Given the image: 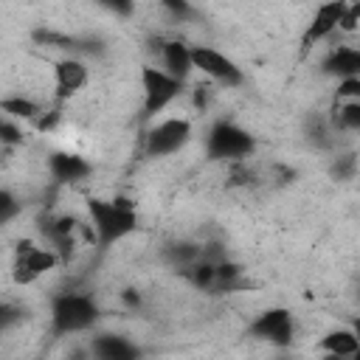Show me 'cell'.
Wrapping results in <instances>:
<instances>
[{"label": "cell", "mask_w": 360, "mask_h": 360, "mask_svg": "<svg viewBox=\"0 0 360 360\" xmlns=\"http://www.w3.org/2000/svg\"><path fill=\"white\" fill-rule=\"evenodd\" d=\"M84 214H87V225L93 231V239L101 250L124 242L141 225L138 205L127 194H112V197L90 194V197H84Z\"/></svg>", "instance_id": "obj_1"}, {"label": "cell", "mask_w": 360, "mask_h": 360, "mask_svg": "<svg viewBox=\"0 0 360 360\" xmlns=\"http://www.w3.org/2000/svg\"><path fill=\"white\" fill-rule=\"evenodd\" d=\"M101 321V307L90 292L82 290H68L51 298L48 309V329L53 338H70L96 329Z\"/></svg>", "instance_id": "obj_2"}, {"label": "cell", "mask_w": 360, "mask_h": 360, "mask_svg": "<svg viewBox=\"0 0 360 360\" xmlns=\"http://www.w3.org/2000/svg\"><path fill=\"white\" fill-rule=\"evenodd\" d=\"M256 152V138L231 118H217L205 132V158L214 163H239Z\"/></svg>", "instance_id": "obj_3"}, {"label": "cell", "mask_w": 360, "mask_h": 360, "mask_svg": "<svg viewBox=\"0 0 360 360\" xmlns=\"http://www.w3.org/2000/svg\"><path fill=\"white\" fill-rule=\"evenodd\" d=\"M59 262H62L59 253L53 248H48L45 242L20 239L11 253V278L20 287H31L39 278H45L51 270H56Z\"/></svg>", "instance_id": "obj_4"}, {"label": "cell", "mask_w": 360, "mask_h": 360, "mask_svg": "<svg viewBox=\"0 0 360 360\" xmlns=\"http://www.w3.org/2000/svg\"><path fill=\"white\" fill-rule=\"evenodd\" d=\"M186 90V82L169 76L158 65H141V93H143V118H155L169 110Z\"/></svg>", "instance_id": "obj_5"}, {"label": "cell", "mask_w": 360, "mask_h": 360, "mask_svg": "<svg viewBox=\"0 0 360 360\" xmlns=\"http://www.w3.org/2000/svg\"><path fill=\"white\" fill-rule=\"evenodd\" d=\"M194 135V127L186 115H169L160 118L158 124H152L143 135V158L149 160H160L169 155H177Z\"/></svg>", "instance_id": "obj_6"}, {"label": "cell", "mask_w": 360, "mask_h": 360, "mask_svg": "<svg viewBox=\"0 0 360 360\" xmlns=\"http://www.w3.org/2000/svg\"><path fill=\"white\" fill-rule=\"evenodd\" d=\"M248 338L270 343L273 349H290L295 343V318L287 307H264L256 312L245 329Z\"/></svg>", "instance_id": "obj_7"}, {"label": "cell", "mask_w": 360, "mask_h": 360, "mask_svg": "<svg viewBox=\"0 0 360 360\" xmlns=\"http://www.w3.org/2000/svg\"><path fill=\"white\" fill-rule=\"evenodd\" d=\"M191 62H194V70L202 73L211 84L217 87H225V90H233V87H242L245 84V70L219 48L214 45H191Z\"/></svg>", "instance_id": "obj_8"}, {"label": "cell", "mask_w": 360, "mask_h": 360, "mask_svg": "<svg viewBox=\"0 0 360 360\" xmlns=\"http://www.w3.org/2000/svg\"><path fill=\"white\" fill-rule=\"evenodd\" d=\"M158 56V68H163L169 76L188 82V76L194 73V62H191V45L180 37H158L152 39L149 48Z\"/></svg>", "instance_id": "obj_9"}, {"label": "cell", "mask_w": 360, "mask_h": 360, "mask_svg": "<svg viewBox=\"0 0 360 360\" xmlns=\"http://www.w3.org/2000/svg\"><path fill=\"white\" fill-rule=\"evenodd\" d=\"M90 82V68L82 56L76 53H65L53 62V96L56 101H68L73 96H79Z\"/></svg>", "instance_id": "obj_10"}, {"label": "cell", "mask_w": 360, "mask_h": 360, "mask_svg": "<svg viewBox=\"0 0 360 360\" xmlns=\"http://www.w3.org/2000/svg\"><path fill=\"white\" fill-rule=\"evenodd\" d=\"M45 166H48L51 180L59 186H79L93 174L90 160L79 152H70V149H53L45 158Z\"/></svg>", "instance_id": "obj_11"}, {"label": "cell", "mask_w": 360, "mask_h": 360, "mask_svg": "<svg viewBox=\"0 0 360 360\" xmlns=\"http://www.w3.org/2000/svg\"><path fill=\"white\" fill-rule=\"evenodd\" d=\"M343 6H346L343 0H332V3H321V6L312 11V17H309V22H307V28H304V34H301V51H304V53L312 51L315 45L326 42V39L338 31Z\"/></svg>", "instance_id": "obj_12"}, {"label": "cell", "mask_w": 360, "mask_h": 360, "mask_svg": "<svg viewBox=\"0 0 360 360\" xmlns=\"http://www.w3.org/2000/svg\"><path fill=\"white\" fill-rule=\"evenodd\" d=\"M87 360H143V352L118 332H96L87 343Z\"/></svg>", "instance_id": "obj_13"}, {"label": "cell", "mask_w": 360, "mask_h": 360, "mask_svg": "<svg viewBox=\"0 0 360 360\" xmlns=\"http://www.w3.org/2000/svg\"><path fill=\"white\" fill-rule=\"evenodd\" d=\"M321 73L329 76V79H335V82L360 76V48L357 45H349V42L329 45L326 53L321 56Z\"/></svg>", "instance_id": "obj_14"}, {"label": "cell", "mask_w": 360, "mask_h": 360, "mask_svg": "<svg viewBox=\"0 0 360 360\" xmlns=\"http://www.w3.org/2000/svg\"><path fill=\"white\" fill-rule=\"evenodd\" d=\"M318 352L321 354H338V357L354 360L360 354V340H357V335H354L352 326H338V329H329V332L321 335Z\"/></svg>", "instance_id": "obj_15"}, {"label": "cell", "mask_w": 360, "mask_h": 360, "mask_svg": "<svg viewBox=\"0 0 360 360\" xmlns=\"http://www.w3.org/2000/svg\"><path fill=\"white\" fill-rule=\"evenodd\" d=\"M0 110H3L6 118H14L20 124L22 121H34L37 124L42 118V112H45V104L31 98V96H25V93H11V96L0 98Z\"/></svg>", "instance_id": "obj_16"}, {"label": "cell", "mask_w": 360, "mask_h": 360, "mask_svg": "<svg viewBox=\"0 0 360 360\" xmlns=\"http://www.w3.org/2000/svg\"><path fill=\"white\" fill-rule=\"evenodd\" d=\"M329 124L335 132H360V101H335Z\"/></svg>", "instance_id": "obj_17"}, {"label": "cell", "mask_w": 360, "mask_h": 360, "mask_svg": "<svg viewBox=\"0 0 360 360\" xmlns=\"http://www.w3.org/2000/svg\"><path fill=\"white\" fill-rule=\"evenodd\" d=\"M357 174V155L352 152H340L332 158L329 163V177L332 180H352Z\"/></svg>", "instance_id": "obj_18"}, {"label": "cell", "mask_w": 360, "mask_h": 360, "mask_svg": "<svg viewBox=\"0 0 360 360\" xmlns=\"http://www.w3.org/2000/svg\"><path fill=\"white\" fill-rule=\"evenodd\" d=\"M256 183V172L248 160H239V163H228V186H239V188H248Z\"/></svg>", "instance_id": "obj_19"}, {"label": "cell", "mask_w": 360, "mask_h": 360, "mask_svg": "<svg viewBox=\"0 0 360 360\" xmlns=\"http://www.w3.org/2000/svg\"><path fill=\"white\" fill-rule=\"evenodd\" d=\"M22 138H25V132H22V124L20 121H14V118H0V143L3 146H20L22 143Z\"/></svg>", "instance_id": "obj_20"}, {"label": "cell", "mask_w": 360, "mask_h": 360, "mask_svg": "<svg viewBox=\"0 0 360 360\" xmlns=\"http://www.w3.org/2000/svg\"><path fill=\"white\" fill-rule=\"evenodd\" d=\"M20 211H22L20 197L11 188H0V225H8Z\"/></svg>", "instance_id": "obj_21"}, {"label": "cell", "mask_w": 360, "mask_h": 360, "mask_svg": "<svg viewBox=\"0 0 360 360\" xmlns=\"http://www.w3.org/2000/svg\"><path fill=\"white\" fill-rule=\"evenodd\" d=\"M160 8L169 11V14L174 17V22H188V20L197 17V8H194L191 3H186V0H163Z\"/></svg>", "instance_id": "obj_22"}, {"label": "cell", "mask_w": 360, "mask_h": 360, "mask_svg": "<svg viewBox=\"0 0 360 360\" xmlns=\"http://www.w3.org/2000/svg\"><path fill=\"white\" fill-rule=\"evenodd\" d=\"M357 28H360V3H346L343 6V14H340L338 31L340 34H354Z\"/></svg>", "instance_id": "obj_23"}, {"label": "cell", "mask_w": 360, "mask_h": 360, "mask_svg": "<svg viewBox=\"0 0 360 360\" xmlns=\"http://www.w3.org/2000/svg\"><path fill=\"white\" fill-rule=\"evenodd\" d=\"M335 101H360V76L335 82Z\"/></svg>", "instance_id": "obj_24"}, {"label": "cell", "mask_w": 360, "mask_h": 360, "mask_svg": "<svg viewBox=\"0 0 360 360\" xmlns=\"http://www.w3.org/2000/svg\"><path fill=\"white\" fill-rule=\"evenodd\" d=\"M211 96H214V84H211V82H200V84L191 87V98H194V107H197L200 112H205Z\"/></svg>", "instance_id": "obj_25"}, {"label": "cell", "mask_w": 360, "mask_h": 360, "mask_svg": "<svg viewBox=\"0 0 360 360\" xmlns=\"http://www.w3.org/2000/svg\"><path fill=\"white\" fill-rule=\"evenodd\" d=\"M121 301H124L129 309H138V307H141V292H138L135 287H127V290H121Z\"/></svg>", "instance_id": "obj_26"}, {"label": "cell", "mask_w": 360, "mask_h": 360, "mask_svg": "<svg viewBox=\"0 0 360 360\" xmlns=\"http://www.w3.org/2000/svg\"><path fill=\"white\" fill-rule=\"evenodd\" d=\"M352 329H354V335H357V340H360V315H354V321H352Z\"/></svg>", "instance_id": "obj_27"}, {"label": "cell", "mask_w": 360, "mask_h": 360, "mask_svg": "<svg viewBox=\"0 0 360 360\" xmlns=\"http://www.w3.org/2000/svg\"><path fill=\"white\" fill-rule=\"evenodd\" d=\"M357 298H360V287H357Z\"/></svg>", "instance_id": "obj_28"}]
</instances>
